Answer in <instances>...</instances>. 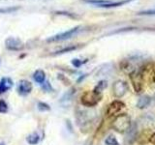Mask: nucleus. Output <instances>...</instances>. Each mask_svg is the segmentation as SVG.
Instances as JSON below:
<instances>
[{"mask_svg":"<svg viewBox=\"0 0 155 145\" xmlns=\"http://www.w3.org/2000/svg\"><path fill=\"white\" fill-rule=\"evenodd\" d=\"M113 129L119 134H124L128 132L131 127V118L128 114H120L114 118L113 124H111Z\"/></svg>","mask_w":155,"mask_h":145,"instance_id":"obj_1","label":"nucleus"},{"mask_svg":"<svg viewBox=\"0 0 155 145\" xmlns=\"http://www.w3.org/2000/svg\"><path fill=\"white\" fill-rule=\"evenodd\" d=\"M101 99H102V94L98 93V92H96L94 90H92V91L84 92L81 98V102L84 106L92 108V106H95L97 104H98L101 101Z\"/></svg>","mask_w":155,"mask_h":145,"instance_id":"obj_2","label":"nucleus"},{"mask_svg":"<svg viewBox=\"0 0 155 145\" xmlns=\"http://www.w3.org/2000/svg\"><path fill=\"white\" fill-rule=\"evenodd\" d=\"M81 26H76L74 28H71L69 30H67L65 32H62L59 34H56L54 36H51L50 38L47 39L48 43H54V42H60V41H65L68 39H71L72 37H74L80 32Z\"/></svg>","mask_w":155,"mask_h":145,"instance_id":"obj_3","label":"nucleus"},{"mask_svg":"<svg viewBox=\"0 0 155 145\" xmlns=\"http://www.w3.org/2000/svg\"><path fill=\"white\" fill-rule=\"evenodd\" d=\"M129 77L135 92L136 93H140L143 89V76L142 72L139 70L134 71L131 74H129Z\"/></svg>","mask_w":155,"mask_h":145,"instance_id":"obj_4","label":"nucleus"},{"mask_svg":"<svg viewBox=\"0 0 155 145\" xmlns=\"http://www.w3.org/2000/svg\"><path fill=\"white\" fill-rule=\"evenodd\" d=\"M5 47H6L8 50L21 51L24 48V44L18 38L9 37L5 40Z\"/></svg>","mask_w":155,"mask_h":145,"instance_id":"obj_5","label":"nucleus"},{"mask_svg":"<svg viewBox=\"0 0 155 145\" xmlns=\"http://www.w3.org/2000/svg\"><path fill=\"white\" fill-rule=\"evenodd\" d=\"M127 91H128V84L123 80L115 81L113 85V93L116 98L123 97Z\"/></svg>","mask_w":155,"mask_h":145,"instance_id":"obj_6","label":"nucleus"},{"mask_svg":"<svg viewBox=\"0 0 155 145\" xmlns=\"http://www.w3.org/2000/svg\"><path fill=\"white\" fill-rule=\"evenodd\" d=\"M125 108V105L123 102L121 101H114L111 103L108 109H107V116L108 117H111V116H114L117 113H119L121 110Z\"/></svg>","mask_w":155,"mask_h":145,"instance_id":"obj_7","label":"nucleus"},{"mask_svg":"<svg viewBox=\"0 0 155 145\" xmlns=\"http://www.w3.org/2000/svg\"><path fill=\"white\" fill-rule=\"evenodd\" d=\"M18 92L19 95L21 96H27L28 94L31 93L32 91V83L30 81L22 79L18 83Z\"/></svg>","mask_w":155,"mask_h":145,"instance_id":"obj_8","label":"nucleus"},{"mask_svg":"<svg viewBox=\"0 0 155 145\" xmlns=\"http://www.w3.org/2000/svg\"><path fill=\"white\" fill-rule=\"evenodd\" d=\"M133 0H119V1H110V0H103L102 3L98 4L96 7L100 8H115V7H120L123 5L130 3Z\"/></svg>","mask_w":155,"mask_h":145,"instance_id":"obj_9","label":"nucleus"},{"mask_svg":"<svg viewBox=\"0 0 155 145\" xmlns=\"http://www.w3.org/2000/svg\"><path fill=\"white\" fill-rule=\"evenodd\" d=\"M92 114H94V112H90V111H81V113L78 114V120H79V122L81 123L82 125H85L87 123H89L90 121L93 120L94 116Z\"/></svg>","mask_w":155,"mask_h":145,"instance_id":"obj_10","label":"nucleus"},{"mask_svg":"<svg viewBox=\"0 0 155 145\" xmlns=\"http://www.w3.org/2000/svg\"><path fill=\"white\" fill-rule=\"evenodd\" d=\"M13 87V80L9 77H2L0 80V94L5 93Z\"/></svg>","mask_w":155,"mask_h":145,"instance_id":"obj_11","label":"nucleus"},{"mask_svg":"<svg viewBox=\"0 0 155 145\" xmlns=\"http://www.w3.org/2000/svg\"><path fill=\"white\" fill-rule=\"evenodd\" d=\"M150 102H151V98L148 97V96L140 97L138 102H137V108H140V109L147 108V106L149 105V104H150Z\"/></svg>","mask_w":155,"mask_h":145,"instance_id":"obj_12","label":"nucleus"},{"mask_svg":"<svg viewBox=\"0 0 155 145\" xmlns=\"http://www.w3.org/2000/svg\"><path fill=\"white\" fill-rule=\"evenodd\" d=\"M33 79L35 80L37 83L39 84H43L45 82L46 79V74L43 70H37L33 74Z\"/></svg>","mask_w":155,"mask_h":145,"instance_id":"obj_13","label":"nucleus"},{"mask_svg":"<svg viewBox=\"0 0 155 145\" xmlns=\"http://www.w3.org/2000/svg\"><path fill=\"white\" fill-rule=\"evenodd\" d=\"M26 140L30 145H36L39 143V141H40V135H39L37 133L30 134L26 137Z\"/></svg>","mask_w":155,"mask_h":145,"instance_id":"obj_14","label":"nucleus"},{"mask_svg":"<svg viewBox=\"0 0 155 145\" xmlns=\"http://www.w3.org/2000/svg\"><path fill=\"white\" fill-rule=\"evenodd\" d=\"M136 127H137V124H134V125H131V127L129 129V134H128V139L130 142H132L133 140L136 138L137 137V134H136V132H137V130H136Z\"/></svg>","mask_w":155,"mask_h":145,"instance_id":"obj_15","label":"nucleus"},{"mask_svg":"<svg viewBox=\"0 0 155 145\" xmlns=\"http://www.w3.org/2000/svg\"><path fill=\"white\" fill-rule=\"evenodd\" d=\"M77 48H79V46H69V47L62 48V50L55 51L53 54H63V53H67V52H71L73 50H76Z\"/></svg>","mask_w":155,"mask_h":145,"instance_id":"obj_16","label":"nucleus"},{"mask_svg":"<svg viewBox=\"0 0 155 145\" xmlns=\"http://www.w3.org/2000/svg\"><path fill=\"white\" fill-rule=\"evenodd\" d=\"M107 85H108V84H107V81L106 80H101V81L98 82V84L95 86V88L93 90L96 91V92H98V93H101L102 94V92H103V90L107 87Z\"/></svg>","mask_w":155,"mask_h":145,"instance_id":"obj_17","label":"nucleus"},{"mask_svg":"<svg viewBox=\"0 0 155 145\" xmlns=\"http://www.w3.org/2000/svg\"><path fill=\"white\" fill-rule=\"evenodd\" d=\"M105 144L106 145H119L117 139L115 138L114 135H109L108 137L105 139Z\"/></svg>","mask_w":155,"mask_h":145,"instance_id":"obj_18","label":"nucleus"},{"mask_svg":"<svg viewBox=\"0 0 155 145\" xmlns=\"http://www.w3.org/2000/svg\"><path fill=\"white\" fill-rule=\"evenodd\" d=\"M139 16H155V9H149L144 10V11H140L138 13Z\"/></svg>","mask_w":155,"mask_h":145,"instance_id":"obj_19","label":"nucleus"},{"mask_svg":"<svg viewBox=\"0 0 155 145\" xmlns=\"http://www.w3.org/2000/svg\"><path fill=\"white\" fill-rule=\"evenodd\" d=\"M37 108H38V109L40 110V111H48V110L51 109L50 105H48V104H46V103H43V102H40V103H38Z\"/></svg>","mask_w":155,"mask_h":145,"instance_id":"obj_20","label":"nucleus"},{"mask_svg":"<svg viewBox=\"0 0 155 145\" xmlns=\"http://www.w3.org/2000/svg\"><path fill=\"white\" fill-rule=\"evenodd\" d=\"M8 111V105L6 102L1 100L0 101V113H6Z\"/></svg>","mask_w":155,"mask_h":145,"instance_id":"obj_21","label":"nucleus"},{"mask_svg":"<svg viewBox=\"0 0 155 145\" xmlns=\"http://www.w3.org/2000/svg\"><path fill=\"white\" fill-rule=\"evenodd\" d=\"M87 60H85V61H81V60H80V59H73L72 60V65L74 66L75 68H80L82 64H84V63L86 62Z\"/></svg>","mask_w":155,"mask_h":145,"instance_id":"obj_22","label":"nucleus"},{"mask_svg":"<svg viewBox=\"0 0 155 145\" xmlns=\"http://www.w3.org/2000/svg\"><path fill=\"white\" fill-rule=\"evenodd\" d=\"M19 8L18 7H12V8H4V9H0V13H12V12H15V11H17V10H18Z\"/></svg>","mask_w":155,"mask_h":145,"instance_id":"obj_23","label":"nucleus"},{"mask_svg":"<svg viewBox=\"0 0 155 145\" xmlns=\"http://www.w3.org/2000/svg\"><path fill=\"white\" fill-rule=\"evenodd\" d=\"M149 142L151 143L152 145H155V133L152 134L151 137H149Z\"/></svg>","mask_w":155,"mask_h":145,"instance_id":"obj_24","label":"nucleus"},{"mask_svg":"<svg viewBox=\"0 0 155 145\" xmlns=\"http://www.w3.org/2000/svg\"><path fill=\"white\" fill-rule=\"evenodd\" d=\"M153 81H154V83H155V71H154V75H153Z\"/></svg>","mask_w":155,"mask_h":145,"instance_id":"obj_25","label":"nucleus"},{"mask_svg":"<svg viewBox=\"0 0 155 145\" xmlns=\"http://www.w3.org/2000/svg\"><path fill=\"white\" fill-rule=\"evenodd\" d=\"M0 145H5L4 143H0Z\"/></svg>","mask_w":155,"mask_h":145,"instance_id":"obj_26","label":"nucleus"}]
</instances>
